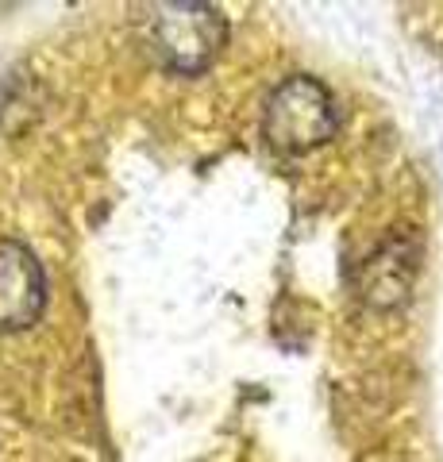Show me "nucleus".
<instances>
[{
	"mask_svg": "<svg viewBox=\"0 0 443 462\" xmlns=\"http://www.w3.org/2000/svg\"><path fill=\"white\" fill-rule=\"evenodd\" d=\"M336 127H339L336 100L317 78L293 74L270 89L263 112V135L274 151L281 154L317 151L336 135Z\"/></svg>",
	"mask_w": 443,
	"mask_h": 462,
	"instance_id": "f257e3e1",
	"label": "nucleus"
},
{
	"mask_svg": "<svg viewBox=\"0 0 443 462\" xmlns=\"http://www.w3.org/2000/svg\"><path fill=\"white\" fill-rule=\"evenodd\" d=\"M224 16L220 8L201 0H170L151 16V42L154 54L174 74H201L224 47Z\"/></svg>",
	"mask_w": 443,
	"mask_h": 462,
	"instance_id": "f03ea898",
	"label": "nucleus"
},
{
	"mask_svg": "<svg viewBox=\"0 0 443 462\" xmlns=\"http://www.w3.org/2000/svg\"><path fill=\"white\" fill-rule=\"evenodd\" d=\"M417 243L409 236H393L382 243L374 258H366L363 266V297L378 309H390L397 300H405L412 273H417Z\"/></svg>",
	"mask_w": 443,
	"mask_h": 462,
	"instance_id": "20e7f679",
	"label": "nucleus"
},
{
	"mask_svg": "<svg viewBox=\"0 0 443 462\" xmlns=\"http://www.w3.org/2000/svg\"><path fill=\"white\" fill-rule=\"evenodd\" d=\"M47 305V278L39 258L16 239L0 243V331H20Z\"/></svg>",
	"mask_w": 443,
	"mask_h": 462,
	"instance_id": "7ed1b4c3",
	"label": "nucleus"
}]
</instances>
